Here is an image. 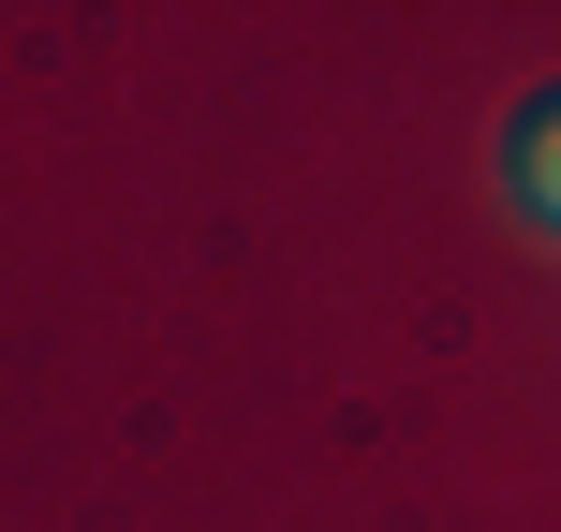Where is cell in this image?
<instances>
[{"instance_id": "6da1fadb", "label": "cell", "mask_w": 561, "mask_h": 532, "mask_svg": "<svg viewBox=\"0 0 561 532\" xmlns=\"http://www.w3.org/2000/svg\"><path fill=\"white\" fill-rule=\"evenodd\" d=\"M503 193L533 207V223H561V89H533V104L503 118Z\"/></svg>"}]
</instances>
